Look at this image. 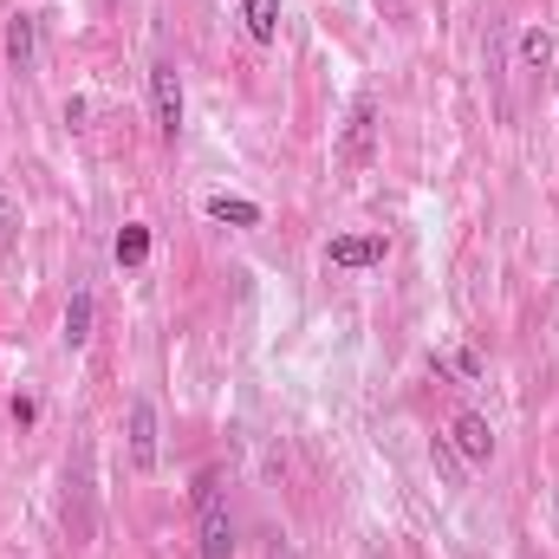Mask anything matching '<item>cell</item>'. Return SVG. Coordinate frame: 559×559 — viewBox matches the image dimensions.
<instances>
[{"label":"cell","instance_id":"cell-1","mask_svg":"<svg viewBox=\"0 0 559 559\" xmlns=\"http://www.w3.org/2000/svg\"><path fill=\"white\" fill-rule=\"evenodd\" d=\"M195 521H202V559H235V521L222 501V475L202 468L195 475Z\"/></svg>","mask_w":559,"mask_h":559},{"label":"cell","instance_id":"cell-2","mask_svg":"<svg viewBox=\"0 0 559 559\" xmlns=\"http://www.w3.org/2000/svg\"><path fill=\"white\" fill-rule=\"evenodd\" d=\"M371 143H378V105L358 98L352 118H345V131H338V169H365L371 163Z\"/></svg>","mask_w":559,"mask_h":559},{"label":"cell","instance_id":"cell-3","mask_svg":"<svg viewBox=\"0 0 559 559\" xmlns=\"http://www.w3.org/2000/svg\"><path fill=\"white\" fill-rule=\"evenodd\" d=\"M150 118H156V138L176 143V131H182V79H176V66H150Z\"/></svg>","mask_w":559,"mask_h":559},{"label":"cell","instance_id":"cell-4","mask_svg":"<svg viewBox=\"0 0 559 559\" xmlns=\"http://www.w3.org/2000/svg\"><path fill=\"white\" fill-rule=\"evenodd\" d=\"M124 436H131V468H138V475H150V468H156V436H163V429H156V404H150V397H131Z\"/></svg>","mask_w":559,"mask_h":559},{"label":"cell","instance_id":"cell-5","mask_svg":"<svg viewBox=\"0 0 559 559\" xmlns=\"http://www.w3.org/2000/svg\"><path fill=\"white\" fill-rule=\"evenodd\" d=\"M449 449H455L462 462H488V455H495V423L481 417V411H455V423H449Z\"/></svg>","mask_w":559,"mask_h":559},{"label":"cell","instance_id":"cell-6","mask_svg":"<svg viewBox=\"0 0 559 559\" xmlns=\"http://www.w3.org/2000/svg\"><path fill=\"white\" fill-rule=\"evenodd\" d=\"M7 66L13 72H33L39 66V20L20 7V13H7Z\"/></svg>","mask_w":559,"mask_h":559},{"label":"cell","instance_id":"cell-7","mask_svg":"<svg viewBox=\"0 0 559 559\" xmlns=\"http://www.w3.org/2000/svg\"><path fill=\"white\" fill-rule=\"evenodd\" d=\"M325 261H332V267H352V274H358V267H378V261H384V235H338V241L325 248Z\"/></svg>","mask_w":559,"mask_h":559},{"label":"cell","instance_id":"cell-8","mask_svg":"<svg viewBox=\"0 0 559 559\" xmlns=\"http://www.w3.org/2000/svg\"><path fill=\"white\" fill-rule=\"evenodd\" d=\"M202 209L215 222H228V228H261V202H248V195H209Z\"/></svg>","mask_w":559,"mask_h":559},{"label":"cell","instance_id":"cell-9","mask_svg":"<svg viewBox=\"0 0 559 559\" xmlns=\"http://www.w3.org/2000/svg\"><path fill=\"white\" fill-rule=\"evenodd\" d=\"M92 319H98V299H92V293H72V299H66V345H72V352L92 338Z\"/></svg>","mask_w":559,"mask_h":559},{"label":"cell","instance_id":"cell-10","mask_svg":"<svg viewBox=\"0 0 559 559\" xmlns=\"http://www.w3.org/2000/svg\"><path fill=\"white\" fill-rule=\"evenodd\" d=\"M514 52H521V72H547V66H554V33H547V26H527Z\"/></svg>","mask_w":559,"mask_h":559},{"label":"cell","instance_id":"cell-11","mask_svg":"<svg viewBox=\"0 0 559 559\" xmlns=\"http://www.w3.org/2000/svg\"><path fill=\"white\" fill-rule=\"evenodd\" d=\"M241 20H248V33H254L261 46L280 39V0H241Z\"/></svg>","mask_w":559,"mask_h":559},{"label":"cell","instance_id":"cell-12","mask_svg":"<svg viewBox=\"0 0 559 559\" xmlns=\"http://www.w3.org/2000/svg\"><path fill=\"white\" fill-rule=\"evenodd\" d=\"M143 261H150V228L131 222V228L118 235V267H143Z\"/></svg>","mask_w":559,"mask_h":559},{"label":"cell","instance_id":"cell-13","mask_svg":"<svg viewBox=\"0 0 559 559\" xmlns=\"http://www.w3.org/2000/svg\"><path fill=\"white\" fill-rule=\"evenodd\" d=\"M13 235H20V209H13V202L0 195V254L13 248Z\"/></svg>","mask_w":559,"mask_h":559},{"label":"cell","instance_id":"cell-14","mask_svg":"<svg viewBox=\"0 0 559 559\" xmlns=\"http://www.w3.org/2000/svg\"><path fill=\"white\" fill-rule=\"evenodd\" d=\"M449 371H455V378H468V384H475V378H481V358H475V352H455V358H449Z\"/></svg>","mask_w":559,"mask_h":559},{"label":"cell","instance_id":"cell-15","mask_svg":"<svg viewBox=\"0 0 559 559\" xmlns=\"http://www.w3.org/2000/svg\"><path fill=\"white\" fill-rule=\"evenodd\" d=\"M7 411H13V423H20V429H26V423H39V404H33V397H13Z\"/></svg>","mask_w":559,"mask_h":559}]
</instances>
